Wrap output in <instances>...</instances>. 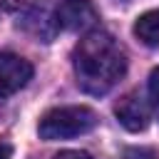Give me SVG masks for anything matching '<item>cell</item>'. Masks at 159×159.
<instances>
[{
    "mask_svg": "<svg viewBox=\"0 0 159 159\" xmlns=\"http://www.w3.org/2000/svg\"><path fill=\"white\" fill-rule=\"evenodd\" d=\"M77 84L87 94H107L127 72V55L122 45L102 30L87 32L72 52Z\"/></svg>",
    "mask_w": 159,
    "mask_h": 159,
    "instance_id": "6da1fadb",
    "label": "cell"
},
{
    "mask_svg": "<svg viewBox=\"0 0 159 159\" xmlns=\"http://www.w3.org/2000/svg\"><path fill=\"white\" fill-rule=\"evenodd\" d=\"M32 77V65L12 52H0V97L22 89Z\"/></svg>",
    "mask_w": 159,
    "mask_h": 159,
    "instance_id": "277c9868",
    "label": "cell"
},
{
    "mask_svg": "<svg viewBox=\"0 0 159 159\" xmlns=\"http://www.w3.org/2000/svg\"><path fill=\"white\" fill-rule=\"evenodd\" d=\"M97 20V10L89 0H62L55 10V25L70 32H87Z\"/></svg>",
    "mask_w": 159,
    "mask_h": 159,
    "instance_id": "3957f363",
    "label": "cell"
},
{
    "mask_svg": "<svg viewBox=\"0 0 159 159\" xmlns=\"http://www.w3.org/2000/svg\"><path fill=\"white\" fill-rule=\"evenodd\" d=\"M134 37L147 47H159V10H147L134 22Z\"/></svg>",
    "mask_w": 159,
    "mask_h": 159,
    "instance_id": "8992f818",
    "label": "cell"
},
{
    "mask_svg": "<svg viewBox=\"0 0 159 159\" xmlns=\"http://www.w3.org/2000/svg\"><path fill=\"white\" fill-rule=\"evenodd\" d=\"M10 154H12L10 147L7 144H0V159H10Z\"/></svg>",
    "mask_w": 159,
    "mask_h": 159,
    "instance_id": "30bf717a",
    "label": "cell"
},
{
    "mask_svg": "<svg viewBox=\"0 0 159 159\" xmlns=\"http://www.w3.org/2000/svg\"><path fill=\"white\" fill-rule=\"evenodd\" d=\"M124 159H159L154 149H147V147H134V149H127L124 152Z\"/></svg>",
    "mask_w": 159,
    "mask_h": 159,
    "instance_id": "ba28073f",
    "label": "cell"
},
{
    "mask_svg": "<svg viewBox=\"0 0 159 159\" xmlns=\"http://www.w3.org/2000/svg\"><path fill=\"white\" fill-rule=\"evenodd\" d=\"M55 159H92L87 152H75V149H67V152H60Z\"/></svg>",
    "mask_w": 159,
    "mask_h": 159,
    "instance_id": "9c48e42d",
    "label": "cell"
},
{
    "mask_svg": "<svg viewBox=\"0 0 159 159\" xmlns=\"http://www.w3.org/2000/svg\"><path fill=\"white\" fill-rule=\"evenodd\" d=\"M114 114H117L119 124H122L124 129H129V132H144V129L149 127V119H152L149 104H147L139 94H134V92L124 94V97L117 102Z\"/></svg>",
    "mask_w": 159,
    "mask_h": 159,
    "instance_id": "5b68a950",
    "label": "cell"
},
{
    "mask_svg": "<svg viewBox=\"0 0 159 159\" xmlns=\"http://www.w3.org/2000/svg\"><path fill=\"white\" fill-rule=\"evenodd\" d=\"M149 107L159 119V67L152 70V75H149Z\"/></svg>",
    "mask_w": 159,
    "mask_h": 159,
    "instance_id": "52a82bcc",
    "label": "cell"
},
{
    "mask_svg": "<svg viewBox=\"0 0 159 159\" xmlns=\"http://www.w3.org/2000/svg\"><path fill=\"white\" fill-rule=\"evenodd\" d=\"M94 124H97V114L89 107H82V104L55 107L42 114L37 132L42 139L55 142V139H70V137L87 134L89 129H94Z\"/></svg>",
    "mask_w": 159,
    "mask_h": 159,
    "instance_id": "7a4b0ae2",
    "label": "cell"
}]
</instances>
